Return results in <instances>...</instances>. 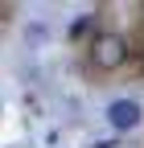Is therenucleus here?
<instances>
[{
    "instance_id": "f03ea898",
    "label": "nucleus",
    "mask_w": 144,
    "mask_h": 148,
    "mask_svg": "<svg viewBox=\"0 0 144 148\" xmlns=\"http://www.w3.org/2000/svg\"><path fill=\"white\" fill-rule=\"evenodd\" d=\"M140 115H144V111H140L136 99H115L111 107H107V123H111L115 132H132V127L140 123Z\"/></svg>"
},
{
    "instance_id": "7ed1b4c3",
    "label": "nucleus",
    "mask_w": 144,
    "mask_h": 148,
    "mask_svg": "<svg viewBox=\"0 0 144 148\" xmlns=\"http://www.w3.org/2000/svg\"><path fill=\"white\" fill-rule=\"evenodd\" d=\"M45 33H49L45 25H29V41H33V45H37V41H41V37H45Z\"/></svg>"
},
{
    "instance_id": "f257e3e1",
    "label": "nucleus",
    "mask_w": 144,
    "mask_h": 148,
    "mask_svg": "<svg viewBox=\"0 0 144 148\" xmlns=\"http://www.w3.org/2000/svg\"><path fill=\"white\" fill-rule=\"evenodd\" d=\"M86 62L95 70H119L128 62V41L119 33H95L91 45H86Z\"/></svg>"
},
{
    "instance_id": "20e7f679",
    "label": "nucleus",
    "mask_w": 144,
    "mask_h": 148,
    "mask_svg": "<svg viewBox=\"0 0 144 148\" xmlns=\"http://www.w3.org/2000/svg\"><path fill=\"white\" fill-rule=\"evenodd\" d=\"M86 25H91V16H78V21H74V25H70V33H74V37H78V33H82Z\"/></svg>"
},
{
    "instance_id": "39448f33",
    "label": "nucleus",
    "mask_w": 144,
    "mask_h": 148,
    "mask_svg": "<svg viewBox=\"0 0 144 148\" xmlns=\"http://www.w3.org/2000/svg\"><path fill=\"white\" fill-rule=\"evenodd\" d=\"M91 148H115V144H111V140H99V144H91Z\"/></svg>"
}]
</instances>
